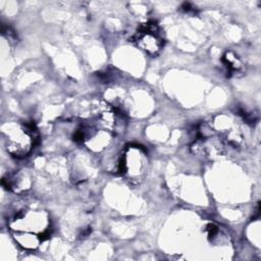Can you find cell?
I'll use <instances>...</instances> for the list:
<instances>
[{
    "instance_id": "obj_5",
    "label": "cell",
    "mask_w": 261,
    "mask_h": 261,
    "mask_svg": "<svg viewBox=\"0 0 261 261\" xmlns=\"http://www.w3.org/2000/svg\"><path fill=\"white\" fill-rule=\"evenodd\" d=\"M14 239L16 243L19 244V246L28 250L37 249L43 242L38 234L24 231H14Z\"/></svg>"
},
{
    "instance_id": "obj_1",
    "label": "cell",
    "mask_w": 261,
    "mask_h": 261,
    "mask_svg": "<svg viewBox=\"0 0 261 261\" xmlns=\"http://www.w3.org/2000/svg\"><path fill=\"white\" fill-rule=\"evenodd\" d=\"M2 133L8 153L17 158L27 156L37 140V130L33 123H9L3 126Z\"/></svg>"
},
{
    "instance_id": "obj_3",
    "label": "cell",
    "mask_w": 261,
    "mask_h": 261,
    "mask_svg": "<svg viewBox=\"0 0 261 261\" xmlns=\"http://www.w3.org/2000/svg\"><path fill=\"white\" fill-rule=\"evenodd\" d=\"M146 167V151L139 145L127 146L119 155L117 171L130 181H140L145 174Z\"/></svg>"
},
{
    "instance_id": "obj_2",
    "label": "cell",
    "mask_w": 261,
    "mask_h": 261,
    "mask_svg": "<svg viewBox=\"0 0 261 261\" xmlns=\"http://www.w3.org/2000/svg\"><path fill=\"white\" fill-rule=\"evenodd\" d=\"M14 231H24L38 234L42 241L47 240L51 233V223L47 212L41 210L23 209L17 211L9 222Z\"/></svg>"
},
{
    "instance_id": "obj_4",
    "label": "cell",
    "mask_w": 261,
    "mask_h": 261,
    "mask_svg": "<svg viewBox=\"0 0 261 261\" xmlns=\"http://www.w3.org/2000/svg\"><path fill=\"white\" fill-rule=\"evenodd\" d=\"M133 40L138 47L150 55L158 54L163 47V40L159 34L158 25L154 21L141 24Z\"/></svg>"
},
{
    "instance_id": "obj_6",
    "label": "cell",
    "mask_w": 261,
    "mask_h": 261,
    "mask_svg": "<svg viewBox=\"0 0 261 261\" xmlns=\"http://www.w3.org/2000/svg\"><path fill=\"white\" fill-rule=\"evenodd\" d=\"M223 62L229 73H236L242 68L241 60L232 52H226L224 54Z\"/></svg>"
}]
</instances>
